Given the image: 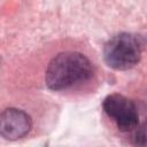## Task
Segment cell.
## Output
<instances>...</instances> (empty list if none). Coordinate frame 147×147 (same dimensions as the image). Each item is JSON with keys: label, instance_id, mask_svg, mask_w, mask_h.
I'll list each match as a JSON object with an SVG mask.
<instances>
[{"label": "cell", "instance_id": "2", "mask_svg": "<svg viewBox=\"0 0 147 147\" xmlns=\"http://www.w3.org/2000/svg\"><path fill=\"white\" fill-rule=\"evenodd\" d=\"M106 63L116 70L133 68L141 57V44L139 38L131 33H118L110 38L103 47Z\"/></svg>", "mask_w": 147, "mask_h": 147}, {"label": "cell", "instance_id": "1", "mask_svg": "<svg viewBox=\"0 0 147 147\" xmlns=\"http://www.w3.org/2000/svg\"><path fill=\"white\" fill-rule=\"evenodd\" d=\"M92 75V63L84 54L62 52L49 61L45 72V83L49 90L62 91L87 82Z\"/></svg>", "mask_w": 147, "mask_h": 147}, {"label": "cell", "instance_id": "4", "mask_svg": "<svg viewBox=\"0 0 147 147\" xmlns=\"http://www.w3.org/2000/svg\"><path fill=\"white\" fill-rule=\"evenodd\" d=\"M31 126V117L22 109L7 108L0 113V136L7 140H17L25 137Z\"/></svg>", "mask_w": 147, "mask_h": 147}, {"label": "cell", "instance_id": "5", "mask_svg": "<svg viewBox=\"0 0 147 147\" xmlns=\"http://www.w3.org/2000/svg\"><path fill=\"white\" fill-rule=\"evenodd\" d=\"M137 132H136V136H134V144L136 145H145L146 142V134H145V126H141L137 127Z\"/></svg>", "mask_w": 147, "mask_h": 147}, {"label": "cell", "instance_id": "3", "mask_svg": "<svg viewBox=\"0 0 147 147\" xmlns=\"http://www.w3.org/2000/svg\"><path fill=\"white\" fill-rule=\"evenodd\" d=\"M105 113L115 122L118 130L129 132L138 127L139 113L134 102L119 93L109 94L102 103Z\"/></svg>", "mask_w": 147, "mask_h": 147}]
</instances>
